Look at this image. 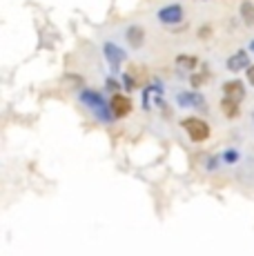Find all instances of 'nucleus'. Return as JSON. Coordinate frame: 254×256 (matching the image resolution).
<instances>
[{
  "instance_id": "nucleus-1",
  "label": "nucleus",
  "mask_w": 254,
  "mask_h": 256,
  "mask_svg": "<svg viewBox=\"0 0 254 256\" xmlns=\"http://www.w3.org/2000/svg\"><path fill=\"white\" fill-rule=\"evenodd\" d=\"M80 100L85 102L87 107H90V112L94 114L98 120H102V122H112L114 120V112H112V105H107V100L100 96L98 92H82L80 94Z\"/></svg>"
},
{
  "instance_id": "nucleus-2",
  "label": "nucleus",
  "mask_w": 254,
  "mask_h": 256,
  "mask_svg": "<svg viewBox=\"0 0 254 256\" xmlns=\"http://www.w3.org/2000/svg\"><path fill=\"white\" fill-rule=\"evenodd\" d=\"M180 125H183V130L188 132V136H190V138H192L194 142H203V140L210 138V125L203 120V118L190 116V118H185Z\"/></svg>"
},
{
  "instance_id": "nucleus-3",
  "label": "nucleus",
  "mask_w": 254,
  "mask_h": 256,
  "mask_svg": "<svg viewBox=\"0 0 254 256\" xmlns=\"http://www.w3.org/2000/svg\"><path fill=\"white\" fill-rule=\"evenodd\" d=\"M110 105H112V112H114L116 118H123L132 112V98L125 96V94H114Z\"/></svg>"
},
{
  "instance_id": "nucleus-4",
  "label": "nucleus",
  "mask_w": 254,
  "mask_h": 256,
  "mask_svg": "<svg viewBox=\"0 0 254 256\" xmlns=\"http://www.w3.org/2000/svg\"><path fill=\"white\" fill-rule=\"evenodd\" d=\"M102 54H105L107 62L112 65V70H118L120 62L125 60V52L118 45H114V42H105V45H102Z\"/></svg>"
},
{
  "instance_id": "nucleus-5",
  "label": "nucleus",
  "mask_w": 254,
  "mask_h": 256,
  "mask_svg": "<svg viewBox=\"0 0 254 256\" xmlns=\"http://www.w3.org/2000/svg\"><path fill=\"white\" fill-rule=\"evenodd\" d=\"M180 18H183V9H180V4H168V7H163L158 12V20L165 22V24H174V22H178Z\"/></svg>"
},
{
  "instance_id": "nucleus-6",
  "label": "nucleus",
  "mask_w": 254,
  "mask_h": 256,
  "mask_svg": "<svg viewBox=\"0 0 254 256\" xmlns=\"http://www.w3.org/2000/svg\"><path fill=\"white\" fill-rule=\"evenodd\" d=\"M248 67H250V58H248L246 52H236L234 56H230L228 60L230 72H241V70H248Z\"/></svg>"
},
{
  "instance_id": "nucleus-7",
  "label": "nucleus",
  "mask_w": 254,
  "mask_h": 256,
  "mask_svg": "<svg viewBox=\"0 0 254 256\" xmlns=\"http://www.w3.org/2000/svg\"><path fill=\"white\" fill-rule=\"evenodd\" d=\"M223 94L241 102L243 96H246V87H243L241 80H230V82H226V85H223Z\"/></svg>"
},
{
  "instance_id": "nucleus-8",
  "label": "nucleus",
  "mask_w": 254,
  "mask_h": 256,
  "mask_svg": "<svg viewBox=\"0 0 254 256\" xmlns=\"http://www.w3.org/2000/svg\"><path fill=\"white\" fill-rule=\"evenodd\" d=\"M178 105L180 107H198V110H205V102H203V96H198V94H178Z\"/></svg>"
},
{
  "instance_id": "nucleus-9",
  "label": "nucleus",
  "mask_w": 254,
  "mask_h": 256,
  "mask_svg": "<svg viewBox=\"0 0 254 256\" xmlns=\"http://www.w3.org/2000/svg\"><path fill=\"white\" fill-rule=\"evenodd\" d=\"M127 40H130L132 47H140L145 40V32L138 27V24H132V27L127 29Z\"/></svg>"
},
{
  "instance_id": "nucleus-10",
  "label": "nucleus",
  "mask_w": 254,
  "mask_h": 256,
  "mask_svg": "<svg viewBox=\"0 0 254 256\" xmlns=\"http://www.w3.org/2000/svg\"><path fill=\"white\" fill-rule=\"evenodd\" d=\"M221 110H223V114H226L228 118H236L238 116V100H234V98L226 96L221 100Z\"/></svg>"
},
{
  "instance_id": "nucleus-11",
  "label": "nucleus",
  "mask_w": 254,
  "mask_h": 256,
  "mask_svg": "<svg viewBox=\"0 0 254 256\" xmlns=\"http://www.w3.org/2000/svg\"><path fill=\"white\" fill-rule=\"evenodd\" d=\"M241 18L246 24H252L254 22V4L252 2H243L241 4Z\"/></svg>"
},
{
  "instance_id": "nucleus-12",
  "label": "nucleus",
  "mask_w": 254,
  "mask_h": 256,
  "mask_svg": "<svg viewBox=\"0 0 254 256\" xmlns=\"http://www.w3.org/2000/svg\"><path fill=\"white\" fill-rule=\"evenodd\" d=\"M176 62H178V67H185V70H194L198 65V60L194 56H178Z\"/></svg>"
},
{
  "instance_id": "nucleus-13",
  "label": "nucleus",
  "mask_w": 254,
  "mask_h": 256,
  "mask_svg": "<svg viewBox=\"0 0 254 256\" xmlns=\"http://www.w3.org/2000/svg\"><path fill=\"white\" fill-rule=\"evenodd\" d=\"M246 74H248V82H250V85L254 87V65H250V67H248V70H246Z\"/></svg>"
},
{
  "instance_id": "nucleus-14",
  "label": "nucleus",
  "mask_w": 254,
  "mask_h": 256,
  "mask_svg": "<svg viewBox=\"0 0 254 256\" xmlns=\"http://www.w3.org/2000/svg\"><path fill=\"white\" fill-rule=\"evenodd\" d=\"M223 158H226L228 163H234V160L238 158V154H236V152H226V156H223Z\"/></svg>"
},
{
  "instance_id": "nucleus-15",
  "label": "nucleus",
  "mask_w": 254,
  "mask_h": 256,
  "mask_svg": "<svg viewBox=\"0 0 254 256\" xmlns=\"http://www.w3.org/2000/svg\"><path fill=\"white\" fill-rule=\"evenodd\" d=\"M250 49H252V52H254V42H250Z\"/></svg>"
}]
</instances>
